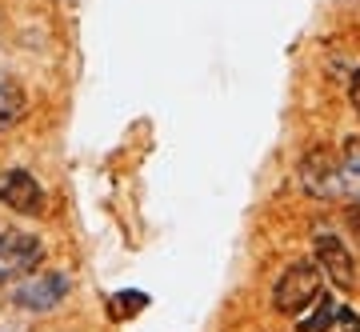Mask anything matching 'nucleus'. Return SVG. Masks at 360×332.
Instances as JSON below:
<instances>
[{
  "instance_id": "7",
  "label": "nucleus",
  "mask_w": 360,
  "mask_h": 332,
  "mask_svg": "<svg viewBox=\"0 0 360 332\" xmlns=\"http://www.w3.org/2000/svg\"><path fill=\"white\" fill-rule=\"evenodd\" d=\"M340 196H348L352 205H360V141H345L340 148Z\"/></svg>"
},
{
  "instance_id": "8",
  "label": "nucleus",
  "mask_w": 360,
  "mask_h": 332,
  "mask_svg": "<svg viewBox=\"0 0 360 332\" xmlns=\"http://www.w3.org/2000/svg\"><path fill=\"white\" fill-rule=\"evenodd\" d=\"M28 101L25 92H20V84H13V80H0V132L4 128H13L20 116H25Z\"/></svg>"
},
{
  "instance_id": "11",
  "label": "nucleus",
  "mask_w": 360,
  "mask_h": 332,
  "mask_svg": "<svg viewBox=\"0 0 360 332\" xmlns=\"http://www.w3.org/2000/svg\"><path fill=\"white\" fill-rule=\"evenodd\" d=\"M348 101H352V108L360 113V68L352 72V80H348Z\"/></svg>"
},
{
  "instance_id": "2",
  "label": "nucleus",
  "mask_w": 360,
  "mask_h": 332,
  "mask_svg": "<svg viewBox=\"0 0 360 332\" xmlns=\"http://www.w3.org/2000/svg\"><path fill=\"white\" fill-rule=\"evenodd\" d=\"M40 260H44L40 236H32V232H0V284L37 272Z\"/></svg>"
},
{
  "instance_id": "1",
  "label": "nucleus",
  "mask_w": 360,
  "mask_h": 332,
  "mask_svg": "<svg viewBox=\"0 0 360 332\" xmlns=\"http://www.w3.org/2000/svg\"><path fill=\"white\" fill-rule=\"evenodd\" d=\"M324 293V272L321 264H288V269L281 272V281H276V288H272V308L276 312H284V317H304L312 308V300Z\"/></svg>"
},
{
  "instance_id": "9",
  "label": "nucleus",
  "mask_w": 360,
  "mask_h": 332,
  "mask_svg": "<svg viewBox=\"0 0 360 332\" xmlns=\"http://www.w3.org/2000/svg\"><path fill=\"white\" fill-rule=\"evenodd\" d=\"M333 312H336V300L328 293H321L316 300H312V308L304 312V317H296V332H324V324H328Z\"/></svg>"
},
{
  "instance_id": "6",
  "label": "nucleus",
  "mask_w": 360,
  "mask_h": 332,
  "mask_svg": "<svg viewBox=\"0 0 360 332\" xmlns=\"http://www.w3.org/2000/svg\"><path fill=\"white\" fill-rule=\"evenodd\" d=\"M312 248H316V264H321V272H328V281H333V284L348 288V284L356 281L352 253H348V244L340 241V236H333V232H316Z\"/></svg>"
},
{
  "instance_id": "5",
  "label": "nucleus",
  "mask_w": 360,
  "mask_h": 332,
  "mask_svg": "<svg viewBox=\"0 0 360 332\" xmlns=\"http://www.w3.org/2000/svg\"><path fill=\"white\" fill-rule=\"evenodd\" d=\"M68 276L65 272H37V276H28L20 288H16V305L20 308H28V312H52V308L60 305L68 296Z\"/></svg>"
},
{
  "instance_id": "3",
  "label": "nucleus",
  "mask_w": 360,
  "mask_h": 332,
  "mask_svg": "<svg viewBox=\"0 0 360 332\" xmlns=\"http://www.w3.org/2000/svg\"><path fill=\"white\" fill-rule=\"evenodd\" d=\"M300 189L316 200L340 196V153L333 148H309L300 160Z\"/></svg>"
},
{
  "instance_id": "10",
  "label": "nucleus",
  "mask_w": 360,
  "mask_h": 332,
  "mask_svg": "<svg viewBox=\"0 0 360 332\" xmlns=\"http://www.w3.org/2000/svg\"><path fill=\"white\" fill-rule=\"evenodd\" d=\"M324 332H360V317L352 312V308H340V305H336V312L328 317Z\"/></svg>"
},
{
  "instance_id": "4",
  "label": "nucleus",
  "mask_w": 360,
  "mask_h": 332,
  "mask_svg": "<svg viewBox=\"0 0 360 332\" xmlns=\"http://www.w3.org/2000/svg\"><path fill=\"white\" fill-rule=\"evenodd\" d=\"M0 205L20 212V217H40L44 212V189H40V180L25 168H13V172H4L0 180Z\"/></svg>"
}]
</instances>
